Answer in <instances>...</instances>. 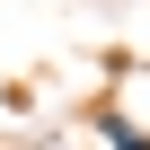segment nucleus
Segmentation results:
<instances>
[{
  "instance_id": "f257e3e1",
  "label": "nucleus",
  "mask_w": 150,
  "mask_h": 150,
  "mask_svg": "<svg viewBox=\"0 0 150 150\" xmlns=\"http://www.w3.org/2000/svg\"><path fill=\"white\" fill-rule=\"evenodd\" d=\"M97 132H106V141H115V150H150V141H141V132H132V124H124V115H97Z\"/></svg>"
}]
</instances>
